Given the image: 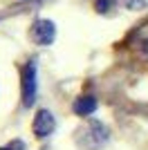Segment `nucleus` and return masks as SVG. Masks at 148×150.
Segmentation results:
<instances>
[{
    "instance_id": "f257e3e1",
    "label": "nucleus",
    "mask_w": 148,
    "mask_h": 150,
    "mask_svg": "<svg viewBox=\"0 0 148 150\" xmlns=\"http://www.w3.org/2000/svg\"><path fill=\"white\" fill-rule=\"evenodd\" d=\"M36 99V65H27L23 69V103L31 105Z\"/></svg>"
},
{
    "instance_id": "f03ea898",
    "label": "nucleus",
    "mask_w": 148,
    "mask_h": 150,
    "mask_svg": "<svg viewBox=\"0 0 148 150\" xmlns=\"http://www.w3.org/2000/svg\"><path fill=\"white\" fill-rule=\"evenodd\" d=\"M56 36V29H54V23L49 20H38L34 23V29H31V38L36 40L38 45H49Z\"/></svg>"
},
{
    "instance_id": "7ed1b4c3",
    "label": "nucleus",
    "mask_w": 148,
    "mask_h": 150,
    "mask_svg": "<svg viewBox=\"0 0 148 150\" xmlns=\"http://www.w3.org/2000/svg\"><path fill=\"white\" fill-rule=\"evenodd\" d=\"M54 114L47 112V110H41V112L36 114V119H34V132H36L38 137H47V134H52V130H54Z\"/></svg>"
},
{
    "instance_id": "20e7f679",
    "label": "nucleus",
    "mask_w": 148,
    "mask_h": 150,
    "mask_svg": "<svg viewBox=\"0 0 148 150\" xmlns=\"http://www.w3.org/2000/svg\"><path fill=\"white\" fill-rule=\"evenodd\" d=\"M97 110V101L92 96H81L76 103H74V112L81 114V117H88V114H92Z\"/></svg>"
},
{
    "instance_id": "39448f33",
    "label": "nucleus",
    "mask_w": 148,
    "mask_h": 150,
    "mask_svg": "<svg viewBox=\"0 0 148 150\" xmlns=\"http://www.w3.org/2000/svg\"><path fill=\"white\" fill-rule=\"evenodd\" d=\"M0 150H5V148H0Z\"/></svg>"
}]
</instances>
